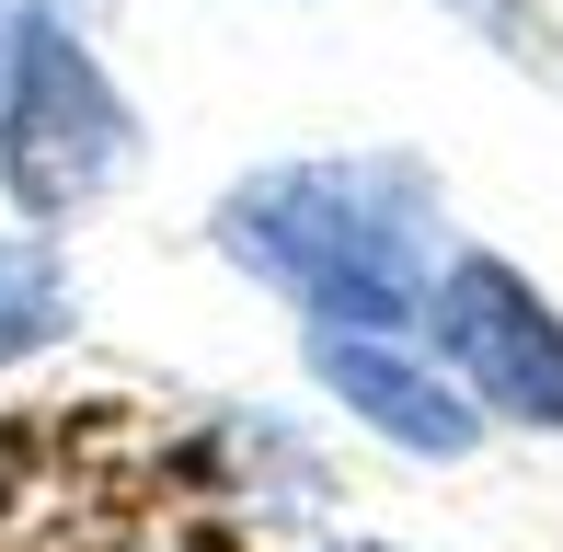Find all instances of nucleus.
Here are the masks:
<instances>
[{
	"mask_svg": "<svg viewBox=\"0 0 563 552\" xmlns=\"http://www.w3.org/2000/svg\"><path fill=\"white\" fill-rule=\"evenodd\" d=\"M12 23H23V0H0V58H12Z\"/></svg>",
	"mask_w": 563,
	"mask_h": 552,
	"instance_id": "0eeeda50",
	"label": "nucleus"
},
{
	"mask_svg": "<svg viewBox=\"0 0 563 552\" xmlns=\"http://www.w3.org/2000/svg\"><path fill=\"white\" fill-rule=\"evenodd\" d=\"M139 173V104L115 92L104 46L69 23V0H23L12 58H0V196L23 231L104 208Z\"/></svg>",
	"mask_w": 563,
	"mask_h": 552,
	"instance_id": "f03ea898",
	"label": "nucleus"
},
{
	"mask_svg": "<svg viewBox=\"0 0 563 552\" xmlns=\"http://www.w3.org/2000/svg\"><path fill=\"white\" fill-rule=\"evenodd\" d=\"M415 322H426L438 368L472 391L483 415L563 438V311L506 254H460V242H449V265H438V288H426Z\"/></svg>",
	"mask_w": 563,
	"mask_h": 552,
	"instance_id": "7ed1b4c3",
	"label": "nucleus"
},
{
	"mask_svg": "<svg viewBox=\"0 0 563 552\" xmlns=\"http://www.w3.org/2000/svg\"><path fill=\"white\" fill-rule=\"evenodd\" d=\"M311 380L334 391L368 438H391L402 461H472L483 449V404L438 368V345L415 357V345L379 334V322H311Z\"/></svg>",
	"mask_w": 563,
	"mask_h": 552,
	"instance_id": "20e7f679",
	"label": "nucleus"
},
{
	"mask_svg": "<svg viewBox=\"0 0 563 552\" xmlns=\"http://www.w3.org/2000/svg\"><path fill=\"white\" fill-rule=\"evenodd\" d=\"M322 552H391V541H322Z\"/></svg>",
	"mask_w": 563,
	"mask_h": 552,
	"instance_id": "6e6552de",
	"label": "nucleus"
},
{
	"mask_svg": "<svg viewBox=\"0 0 563 552\" xmlns=\"http://www.w3.org/2000/svg\"><path fill=\"white\" fill-rule=\"evenodd\" d=\"M449 12L472 23V35H495L518 69H563V35H552V12H541V0H449Z\"/></svg>",
	"mask_w": 563,
	"mask_h": 552,
	"instance_id": "423d86ee",
	"label": "nucleus"
},
{
	"mask_svg": "<svg viewBox=\"0 0 563 552\" xmlns=\"http://www.w3.org/2000/svg\"><path fill=\"white\" fill-rule=\"evenodd\" d=\"M69 322H81V288H69L58 242L46 231H0V368L69 345Z\"/></svg>",
	"mask_w": 563,
	"mask_h": 552,
	"instance_id": "39448f33",
	"label": "nucleus"
},
{
	"mask_svg": "<svg viewBox=\"0 0 563 552\" xmlns=\"http://www.w3.org/2000/svg\"><path fill=\"white\" fill-rule=\"evenodd\" d=\"M208 242L288 299L299 322H402L426 311L449 242H438V185L402 150H322V162H265L208 208Z\"/></svg>",
	"mask_w": 563,
	"mask_h": 552,
	"instance_id": "f257e3e1",
	"label": "nucleus"
}]
</instances>
